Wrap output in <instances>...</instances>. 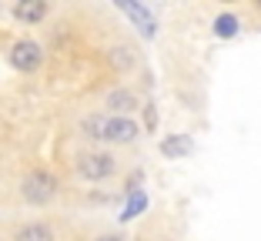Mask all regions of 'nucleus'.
Here are the masks:
<instances>
[{"instance_id": "13", "label": "nucleus", "mask_w": 261, "mask_h": 241, "mask_svg": "<svg viewBox=\"0 0 261 241\" xmlns=\"http://www.w3.org/2000/svg\"><path fill=\"white\" fill-rule=\"evenodd\" d=\"M144 127L147 131L158 127V111H154V104H144Z\"/></svg>"}, {"instance_id": "12", "label": "nucleus", "mask_w": 261, "mask_h": 241, "mask_svg": "<svg viewBox=\"0 0 261 241\" xmlns=\"http://www.w3.org/2000/svg\"><path fill=\"white\" fill-rule=\"evenodd\" d=\"M108 61L114 64L117 70H130L134 67V50H130V47H114V50L108 54Z\"/></svg>"}, {"instance_id": "10", "label": "nucleus", "mask_w": 261, "mask_h": 241, "mask_svg": "<svg viewBox=\"0 0 261 241\" xmlns=\"http://www.w3.org/2000/svg\"><path fill=\"white\" fill-rule=\"evenodd\" d=\"M188 151H191V138H188V134H171V138L161 141V154L171 157V161H174V157H185Z\"/></svg>"}, {"instance_id": "8", "label": "nucleus", "mask_w": 261, "mask_h": 241, "mask_svg": "<svg viewBox=\"0 0 261 241\" xmlns=\"http://www.w3.org/2000/svg\"><path fill=\"white\" fill-rule=\"evenodd\" d=\"M211 31H215L218 40H231V37H238L241 34V20L238 14H218L215 23H211Z\"/></svg>"}, {"instance_id": "2", "label": "nucleus", "mask_w": 261, "mask_h": 241, "mask_svg": "<svg viewBox=\"0 0 261 241\" xmlns=\"http://www.w3.org/2000/svg\"><path fill=\"white\" fill-rule=\"evenodd\" d=\"M57 188H61V181H57L54 171L34 168V171H27L20 178V198L27 204H47V201L57 198Z\"/></svg>"}, {"instance_id": "9", "label": "nucleus", "mask_w": 261, "mask_h": 241, "mask_svg": "<svg viewBox=\"0 0 261 241\" xmlns=\"http://www.w3.org/2000/svg\"><path fill=\"white\" fill-rule=\"evenodd\" d=\"M14 241H57L54 231L47 225H40V221H31V225H23L14 231Z\"/></svg>"}, {"instance_id": "4", "label": "nucleus", "mask_w": 261, "mask_h": 241, "mask_svg": "<svg viewBox=\"0 0 261 241\" xmlns=\"http://www.w3.org/2000/svg\"><path fill=\"white\" fill-rule=\"evenodd\" d=\"M10 64H14L20 74H34V70H40V64H44V47H40L37 40H17V44L10 47Z\"/></svg>"}, {"instance_id": "5", "label": "nucleus", "mask_w": 261, "mask_h": 241, "mask_svg": "<svg viewBox=\"0 0 261 241\" xmlns=\"http://www.w3.org/2000/svg\"><path fill=\"white\" fill-rule=\"evenodd\" d=\"M104 108H108L114 117H130L141 108V101H138V94L130 91V87H117V91H111L108 97H104Z\"/></svg>"}, {"instance_id": "11", "label": "nucleus", "mask_w": 261, "mask_h": 241, "mask_svg": "<svg viewBox=\"0 0 261 241\" xmlns=\"http://www.w3.org/2000/svg\"><path fill=\"white\" fill-rule=\"evenodd\" d=\"M144 208H147V195L144 191H130L127 204H124V211H121V221H134Z\"/></svg>"}, {"instance_id": "14", "label": "nucleus", "mask_w": 261, "mask_h": 241, "mask_svg": "<svg viewBox=\"0 0 261 241\" xmlns=\"http://www.w3.org/2000/svg\"><path fill=\"white\" fill-rule=\"evenodd\" d=\"M97 241H124V238H121V234H100Z\"/></svg>"}, {"instance_id": "3", "label": "nucleus", "mask_w": 261, "mask_h": 241, "mask_svg": "<svg viewBox=\"0 0 261 241\" xmlns=\"http://www.w3.org/2000/svg\"><path fill=\"white\" fill-rule=\"evenodd\" d=\"M114 171H117V157L108 154V151H84V154L74 157V174L81 181H91V184L114 178Z\"/></svg>"}, {"instance_id": "7", "label": "nucleus", "mask_w": 261, "mask_h": 241, "mask_svg": "<svg viewBox=\"0 0 261 241\" xmlns=\"http://www.w3.org/2000/svg\"><path fill=\"white\" fill-rule=\"evenodd\" d=\"M117 10H124L130 20H138L141 34H144L147 40L158 34V23H154V17H151V10H147V7H141V4H117Z\"/></svg>"}, {"instance_id": "15", "label": "nucleus", "mask_w": 261, "mask_h": 241, "mask_svg": "<svg viewBox=\"0 0 261 241\" xmlns=\"http://www.w3.org/2000/svg\"><path fill=\"white\" fill-rule=\"evenodd\" d=\"M258 10H261V0H258Z\"/></svg>"}, {"instance_id": "6", "label": "nucleus", "mask_w": 261, "mask_h": 241, "mask_svg": "<svg viewBox=\"0 0 261 241\" xmlns=\"http://www.w3.org/2000/svg\"><path fill=\"white\" fill-rule=\"evenodd\" d=\"M47 14H50L47 0H20V4H14V17L20 23H40Z\"/></svg>"}, {"instance_id": "1", "label": "nucleus", "mask_w": 261, "mask_h": 241, "mask_svg": "<svg viewBox=\"0 0 261 241\" xmlns=\"http://www.w3.org/2000/svg\"><path fill=\"white\" fill-rule=\"evenodd\" d=\"M84 138L100 141V144H130L138 141L141 127L134 117H114V114H87L81 121Z\"/></svg>"}]
</instances>
